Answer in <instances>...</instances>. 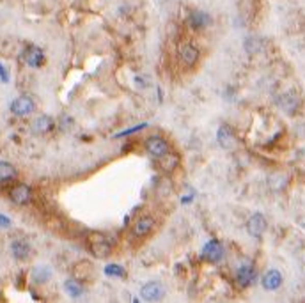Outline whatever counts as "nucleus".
I'll return each instance as SVG.
<instances>
[{
    "label": "nucleus",
    "mask_w": 305,
    "mask_h": 303,
    "mask_svg": "<svg viewBox=\"0 0 305 303\" xmlns=\"http://www.w3.org/2000/svg\"><path fill=\"white\" fill-rule=\"evenodd\" d=\"M87 246L96 257H107L112 252V241L105 234H92L87 239Z\"/></svg>",
    "instance_id": "nucleus-1"
},
{
    "label": "nucleus",
    "mask_w": 305,
    "mask_h": 303,
    "mask_svg": "<svg viewBox=\"0 0 305 303\" xmlns=\"http://www.w3.org/2000/svg\"><path fill=\"white\" fill-rule=\"evenodd\" d=\"M146 151H147V155L152 156V158L160 160V158H163L167 153H170V145H169V142L162 137H149L146 140Z\"/></svg>",
    "instance_id": "nucleus-2"
},
{
    "label": "nucleus",
    "mask_w": 305,
    "mask_h": 303,
    "mask_svg": "<svg viewBox=\"0 0 305 303\" xmlns=\"http://www.w3.org/2000/svg\"><path fill=\"white\" fill-rule=\"evenodd\" d=\"M9 108L18 117H27V115H31L36 110V103L31 96H18L16 99H13Z\"/></svg>",
    "instance_id": "nucleus-3"
},
{
    "label": "nucleus",
    "mask_w": 305,
    "mask_h": 303,
    "mask_svg": "<svg viewBox=\"0 0 305 303\" xmlns=\"http://www.w3.org/2000/svg\"><path fill=\"white\" fill-rule=\"evenodd\" d=\"M165 294V289L160 282H147L140 289V296L146 301H160Z\"/></svg>",
    "instance_id": "nucleus-4"
},
{
    "label": "nucleus",
    "mask_w": 305,
    "mask_h": 303,
    "mask_svg": "<svg viewBox=\"0 0 305 303\" xmlns=\"http://www.w3.org/2000/svg\"><path fill=\"white\" fill-rule=\"evenodd\" d=\"M202 257L210 263H220L222 257H224V248L217 239H211L204 245L202 248Z\"/></svg>",
    "instance_id": "nucleus-5"
},
{
    "label": "nucleus",
    "mask_w": 305,
    "mask_h": 303,
    "mask_svg": "<svg viewBox=\"0 0 305 303\" xmlns=\"http://www.w3.org/2000/svg\"><path fill=\"white\" fill-rule=\"evenodd\" d=\"M247 231L252 238H261L266 231V218L261 213H254L247 222Z\"/></svg>",
    "instance_id": "nucleus-6"
},
{
    "label": "nucleus",
    "mask_w": 305,
    "mask_h": 303,
    "mask_svg": "<svg viewBox=\"0 0 305 303\" xmlns=\"http://www.w3.org/2000/svg\"><path fill=\"white\" fill-rule=\"evenodd\" d=\"M9 197L14 204L25 206V204H29L32 199V190H31V186H27V185H16L9 192Z\"/></svg>",
    "instance_id": "nucleus-7"
},
{
    "label": "nucleus",
    "mask_w": 305,
    "mask_h": 303,
    "mask_svg": "<svg viewBox=\"0 0 305 303\" xmlns=\"http://www.w3.org/2000/svg\"><path fill=\"white\" fill-rule=\"evenodd\" d=\"M23 61L25 64L29 67H41L44 62V54L43 50H41L39 46H34V44H31V46H27V50L23 52Z\"/></svg>",
    "instance_id": "nucleus-8"
},
{
    "label": "nucleus",
    "mask_w": 305,
    "mask_h": 303,
    "mask_svg": "<svg viewBox=\"0 0 305 303\" xmlns=\"http://www.w3.org/2000/svg\"><path fill=\"white\" fill-rule=\"evenodd\" d=\"M152 227H155V218H152V216H140L135 222V225H133L132 234L135 236V238H144V236L151 233Z\"/></svg>",
    "instance_id": "nucleus-9"
},
{
    "label": "nucleus",
    "mask_w": 305,
    "mask_h": 303,
    "mask_svg": "<svg viewBox=\"0 0 305 303\" xmlns=\"http://www.w3.org/2000/svg\"><path fill=\"white\" fill-rule=\"evenodd\" d=\"M31 245H29V241H25V239H14L13 243H11V254H13L14 259L18 261H25L31 257Z\"/></svg>",
    "instance_id": "nucleus-10"
},
{
    "label": "nucleus",
    "mask_w": 305,
    "mask_h": 303,
    "mask_svg": "<svg viewBox=\"0 0 305 303\" xmlns=\"http://www.w3.org/2000/svg\"><path fill=\"white\" fill-rule=\"evenodd\" d=\"M54 126H55V122L50 115H39L38 119H34L31 128H32V133H36V135H46L54 130Z\"/></svg>",
    "instance_id": "nucleus-11"
},
{
    "label": "nucleus",
    "mask_w": 305,
    "mask_h": 303,
    "mask_svg": "<svg viewBox=\"0 0 305 303\" xmlns=\"http://www.w3.org/2000/svg\"><path fill=\"white\" fill-rule=\"evenodd\" d=\"M180 57L185 66H193L197 61H199V50H197L193 44L185 43L180 46Z\"/></svg>",
    "instance_id": "nucleus-12"
},
{
    "label": "nucleus",
    "mask_w": 305,
    "mask_h": 303,
    "mask_svg": "<svg viewBox=\"0 0 305 303\" xmlns=\"http://www.w3.org/2000/svg\"><path fill=\"white\" fill-rule=\"evenodd\" d=\"M210 23H211L210 14L204 13V11H192L190 16H188V25L192 29H195V31H200V29L208 27Z\"/></svg>",
    "instance_id": "nucleus-13"
},
{
    "label": "nucleus",
    "mask_w": 305,
    "mask_h": 303,
    "mask_svg": "<svg viewBox=\"0 0 305 303\" xmlns=\"http://www.w3.org/2000/svg\"><path fill=\"white\" fill-rule=\"evenodd\" d=\"M261 282H263V287H265L266 291L278 289V287L282 286V275H281V271H277V269H270V271L265 273V276L261 279Z\"/></svg>",
    "instance_id": "nucleus-14"
},
{
    "label": "nucleus",
    "mask_w": 305,
    "mask_h": 303,
    "mask_svg": "<svg viewBox=\"0 0 305 303\" xmlns=\"http://www.w3.org/2000/svg\"><path fill=\"white\" fill-rule=\"evenodd\" d=\"M256 280V269L252 266H248V264H245V266H241L238 269L236 273V282L240 284L241 287H248L252 286Z\"/></svg>",
    "instance_id": "nucleus-15"
},
{
    "label": "nucleus",
    "mask_w": 305,
    "mask_h": 303,
    "mask_svg": "<svg viewBox=\"0 0 305 303\" xmlns=\"http://www.w3.org/2000/svg\"><path fill=\"white\" fill-rule=\"evenodd\" d=\"M217 140L224 149H231L236 144V138H234V133L229 126H220V130L217 133Z\"/></svg>",
    "instance_id": "nucleus-16"
},
{
    "label": "nucleus",
    "mask_w": 305,
    "mask_h": 303,
    "mask_svg": "<svg viewBox=\"0 0 305 303\" xmlns=\"http://www.w3.org/2000/svg\"><path fill=\"white\" fill-rule=\"evenodd\" d=\"M18 178V170L9 162H0V183H11Z\"/></svg>",
    "instance_id": "nucleus-17"
},
{
    "label": "nucleus",
    "mask_w": 305,
    "mask_h": 303,
    "mask_svg": "<svg viewBox=\"0 0 305 303\" xmlns=\"http://www.w3.org/2000/svg\"><path fill=\"white\" fill-rule=\"evenodd\" d=\"M64 291H66V294H68V296L80 298L82 294H84V286H82L77 279H69V280H66V282H64Z\"/></svg>",
    "instance_id": "nucleus-18"
},
{
    "label": "nucleus",
    "mask_w": 305,
    "mask_h": 303,
    "mask_svg": "<svg viewBox=\"0 0 305 303\" xmlns=\"http://www.w3.org/2000/svg\"><path fill=\"white\" fill-rule=\"evenodd\" d=\"M50 276H52V268L50 266L41 264V266H36L34 269H32V279H34V282H38V284L48 282Z\"/></svg>",
    "instance_id": "nucleus-19"
},
{
    "label": "nucleus",
    "mask_w": 305,
    "mask_h": 303,
    "mask_svg": "<svg viewBox=\"0 0 305 303\" xmlns=\"http://www.w3.org/2000/svg\"><path fill=\"white\" fill-rule=\"evenodd\" d=\"M105 275L115 276V279H122V276H126V269L121 268L119 264H107V266H105Z\"/></svg>",
    "instance_id": "nucleus-20"
},
{
    "label": "nucleus",
    "mask_w": 305,
    "mask_h": 303,
    "mask_svg": "<svg viewBox=\"0 0 305 303\" xmlns=\"http://www.w3.org/2000/svg\"><path fill=\"white\" fill-rule=\"evenodd\" d=\"M167 155H169V153H167ZM167 155L163 156V158H160V160H162V168H163V170H174L177 163H180V158H177L176 155H172V160L169 162V156H167Z\"/></svg>",
    "instance_id": "nucleus-21"
},
{
    "label": "nucleus",
    "mask_w": 305,
    "mask_h": 303,
    "mask_svg": "<svg viewBox=\"0 0 305 303\" xmlns=\"http://www.w3.org/2000/svg\"><path fill=\"white\" fill-rule=\"evenodd\" d=\"M0 82H2V84L9 82V71H7V67L4 66L2 62H0Z\"/></svg>",
    "instance_id": "nucleus-22"
},
{
    "label": "nucleus",
    "mask_w": 305,
    "mask_h": 303,
    "mask_svg": "<svg viewBox=\"0 0 305 303\" xmlns=\"http://www.w3.org/2000/svg\"><path fill=\"white\" fill-rule=\"evenodd\" d=\"M11 225H13V222H11L9 216H6V215L0 213V229H9Z\"/></svg>",
    "instance_id": "nucleus-23"
},
{
    "label": "nucleus",
    "mask_w": 305,
    "mask_h": 303,
    "mask_svg": "<svg viewBox=\"0 0 305 303\" xmlns=\"http://www.w3.org/2000/svg\"><path fill=\"white\" fill-rule=\"evenodd\" d=\"M147 124H140V126H135V128H132V130H128V132H122V133H119L117 137H124V135H130V133H135V132H139V130H142V128H146Z\"/></svg>",
    "instance_id": "nucleus-24"
}]
</instances>
